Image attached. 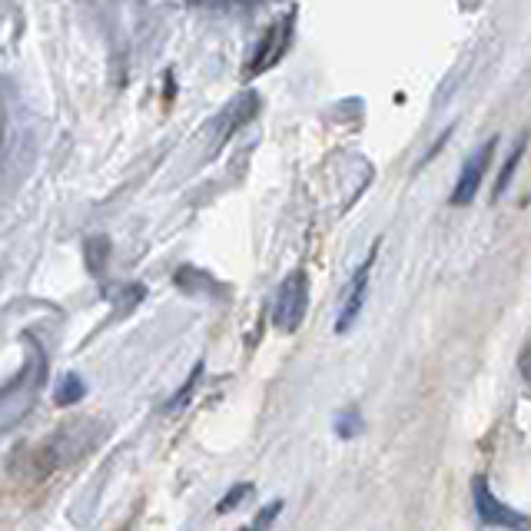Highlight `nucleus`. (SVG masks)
Segmentation results:
<instances>
[{"mask_svg":"<svg viewBox=\"0 0 531 531\" xmlns=\"http://www.w3.org/2000/svg\"><path fill=\"white\" fill-rule=\"evenodd\" d=\"M472 498H475V512L485 525H495V528H505V531H531V518L525 512H518V508H512V505L498 502L495 492L488 488L485 475H475Z\"/></svg>","mask_w":531,"mask_h":531,"instance_id":"1","label":"nucleus"},{"mask_svg":"<svg viewBox=\"0 0 531 531\" xmlns=\"http://www.w3.org/2000/svg\"><path fill=\"white\" fill-rule=\"evenodd\" d=\"M306 309H309V276L299 269V273L283 279V286H279V293H276V316H273L276 329L296 332L303 326Z\"/></svg>","mask_w":531,"mask_h":531,"instance_id":"2","label":"nucleus"},{"mask_svg":"<svg viewBox=\"0 0 531 531\" xmlns=\"http://www.w3.org/2000/svg\"><path fill=\"white\" fill-rule=\"evenodd\" d=\"M495 147H498V140L492 137V140L482 143V150H475V153L465 160L462 173H458L455 190H452V206H468V203L475 200L478 186H482L485 173H488V163H492V156H495Z\"/></svg>","mask_w":531,"mask_h":531,"instance_id":"3","label":"nucleus"},{"mask_svg":"<svg viewBox=\"0 0 531 531\" xmlns=\"http://www.w3.org/2000/svg\"><path fill=\"white\" fill-rule=\"evenodd\" d=\"M372 263H376V246H372V253L366 256V263H362V266L356 269V276H352V283H349V289H346V296H342V309H339V316H336V332L352 329V322L359 319L362 306H366Z\"/></svg>","mask_w":531,"mask_h":531,"instance_id":"4","label":"nucleus"},{"mask_svg":"<svg viewBox=\"0 0 531 531\" xmlns=\"http://www.w3.org/2000/svg\"><path fill=\"white\" fill-rule=\"evenodd\" d=\"M289 34H293V17H286V20H279V24L269 30V34L263 37V44H259L256 50V60L249 64V77H256V74H263V70H269L276 64L279 57L286 54V47H289Z\"/></svg>","mask_w":531,"mask_h":531,"instance_id":"5","label":"nucleus"},{"mask_svg":"<svg viewBox=\"0 0 531 531\" xmlns=\"http://www.w3.org/2000/svg\"><path fill=\"white\" fill-rule=\"evenodd\" d=\"M87 395V382H83L77 372H64V376L57 379V389H54V402L57 405H80V399Z\"/></svg>","mask_w":531,"mask_h":531,"instance_id":"6","label":"nucleus"},{"mask_svg":"<svg viewBox=\"0 0 531 531\" xmlns=\"http://www.w3.org/2000/svg\"><path fill=\"white\" fill-rule=\"evenodd\" d=\"M525 143H528V137H522L512 147V153H508V160H505V166H502V173H498V180H495V200L502 196L508 186H512V176H515V170H518V163H522V156H525Z\"/></svg>","mask_w":531,"mask_h":531,"instance_id":"7","label":"nucleus"},{"mask_svg":"<svg viewBox=\"0 0 531 531\" xmlns=\"http://www.w3.org/2000/svg\"><path fill=\"white\" fill-rule=\"evenodd\" d=\"M83 256H87V269L93 276L103 273V266H107V256H110V243L103 236H93L87 249H83Z\"/></svg>","mask_w":531,"mask_h":531,"instance_id":"8","label":"nucleus"},{"mask_svg":"<svg viewBox=\"0 0 531 531\" xmlns=\"http://www.w3.org/2000/svg\"><path fill=\"white\" fill-rule=\"evenodd\" d=\"M249 498H253V485H249V482H239V485H233V488H229V492L220 498L216 512H220V515H229V512H236V508L243 505V502H249Z\"/></svg>","mask_w":531,"mask_h":531,"instance_id":"9","label":"nucleus"},{"mask_svg":"<svg viewBox=\"0 0 531 531\" xmlns=\"http://www.w3.org/2000/svg\"><path fill=\"white\" fill-rule=\"evenodd\" d=\"M200 376H203V362H196V366H193V372H190V379H186V382L180 385V392H176V395H173V399H170V402H166V409H170V412H176V409H183V405H186V402H190V395H193V389H196V385H200Z\"/></svg>","mask_w":531,"mask_h":531,"instance_id":"10","label":"nucleus"},{"mask_svg":"<svg viewBox=\"0 0 531 531\" xmlns=\"http://www.w3.org/2000/svg\"><path fill=\"white\" fill-rule=\"evenodd\" d=\"M362 429H366V425H362V415L356 409H346V412L336 415V435L339 439H356Z\"/></svg>","mask_w":531,"mask_h":531,"instance_id":"11","label":"nucleus"},{"mask_svg":"<svg viewBox=\"0 0 531 531\" xmlns=\"http://www.w3.org/2000/svg\"><path fill=\"white\" fill-rule=\"evenodd\" d=\"M190 4H210V7H243V4H259V0H190Z\"/></svg>","mask_w":531,"mask_h":531,"instance_id":"12","label":"nucleus"},{"mask_svg":"<svg viewBox=\"0 0 531 531\" xmlns=\"http://www.w3.org/2000/svg\"><path fill=\"white\" fill-rule=\"evenodd\" d=\"M279 512H283V502H273V505H269L266 508V512L263 515H259V522H256V528H266L269 522H273V518L279 515Z\"/></svg>","mask_w":531,"mask_h":531,"instance_id":"13","label":"nucleus"},{"mask_svg":"<svg viewBox=\"0 0 531 531\" xmlns=\"http://www.w3.org/2000/svg\"><path fill=\"white\" fill-rule=\"evenodd\" d=\"M243 531H256V528H243Z\"/></svg>","mask_w":531,"mask_h":531,"instance_id":"14","label":"nucleus"}]
</instances>
